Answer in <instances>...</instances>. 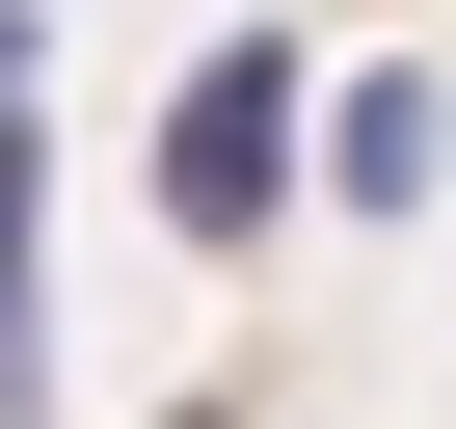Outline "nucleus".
I'll return each instance as SVG.
<instances>
[{
	"instance_id": "f257e3e1",
	"label": "nucleus",
	"mask_w": 456,
	"mask_h": 429,
	"mask_svg": "<svg viewBox=\"0 0 456 429\" xmlns=\"http://www.w3.org/2000/svg\"><path fill=\"white\" fill-rule=\"evenodd\" d=\"M296 161H322V54H296V28H215L188 108H161V214H188V242H269Z\"/></svg>"
},
{
	"instance_id": "7ed1b4c3",
	"label": "nucleus",
	"mask_w": 456,
	"mask_h": 429,
	"mask_svg": "<svg viewBox=\"0 0 456 429\" xmlns=\"http://www.w3.org/2000/svg\"><path fill=\"white\" fill-rule=\"evenodd\" d=\"M161 429H242V402H161Z\"/></svg>"
},
{
	"instance_id": "f03ea898",
	"label": "nucleus",
	"mask_w": 456,
	"mask_h": 429,
	"mask_svg": "<svg viewBox=\"0 0 456 429\" xmlns=\"http://www.w3.org/2000/svg\"><path fill=\"white\" fill-rule=\"evenodd\" d=\"M296 188H322V214H429V188H456V81H429V54H349Z\"/></svg>"
}]
</instances>
